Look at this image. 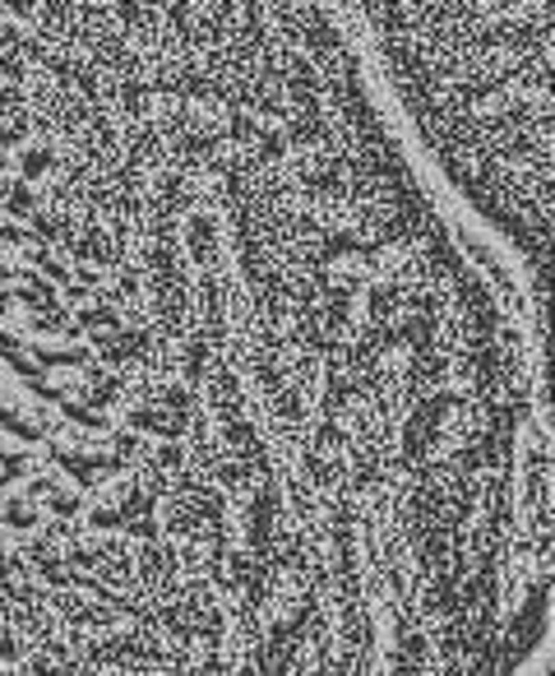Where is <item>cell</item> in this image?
<instances>
[{"label":"cell","mask_w":555,"mask_h":676,"mask_svg":"<svg viewBox=\"0 0 555 676\" xmlns=\"http://www.w3.org/2000/svg\"><path fill=\"white\" fill-rule=\"evenodd\" d=\"M532 362L324 5H0V676H514Z\"/></svg>","instance_id":"obj_1"},{"label":"cell","mask_w":555,"mask_h":676,"mask_svg":"<svg viewBox=\"0 0 555 676\" xmlns=\"http://www.w3.org/2000/svg\"><path fill=\"white\" fill-rule=\"evenodd\" d=\"M402 116L486 227L546 269L551 0L352 5Z\"/></svg>","instance_id":"obj_2"}]
</instances>
